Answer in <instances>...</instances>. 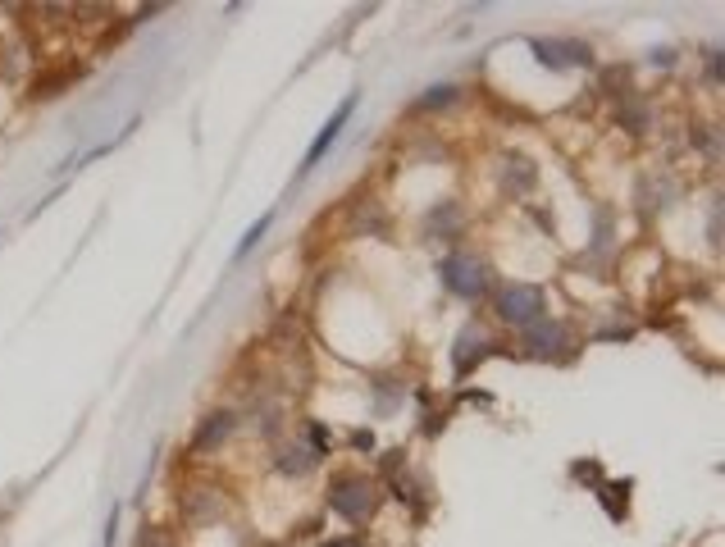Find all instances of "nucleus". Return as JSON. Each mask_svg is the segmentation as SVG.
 <instances>
[{"label": "nucleus", "mask_w": 725, "mask_h": 547, "mask_svg": "<svg viewBox=\"0 0 725 547\" xmlns=\"http://www.w3.org/2000/svg\"><path fill=\"white\" fill-rule=\"evenodd\" d=\"M270 224H274V215H260V219H256V224H251V228H247V238H242V247H238V260H242V256H247V251H251V247H256V242H260V238H265V228H270Z\"/></svg>", "instance_id": "15"}, {"label": "nucleus", "mask_w": 725, "mask_h": 547, "mask_svg": "<svg viewBox=\"0 0 725 547\" xmlns=\"http://www.w3.org/2000/svg\"><path fill=\"white\" fill-rule=\"evenodd\" d=\"M324 547H365V543H361V538H329Z\"/></svg>", "instance_id": "19"}, {"label": "nucleus", "mask_w": 725, "mask_h": 547, "mask_svg": "<svg viewBox=\"0 0 725 547\" xmlns=\"http://www.w3.org/2000/svg\"><path fill=\"white\" fill-rule=\"evenodd\" d=\"M274 465H279V475L301 479V475H311L315 465H320V452H311V447H301V443H283L279 456H274Z\"/></svg>", "instance_id": "12"}, {"label": "nucleus", "mask_w": 725, "mask_h": 547, "mask_svg": "<svg viewBox=\"0 0 725 547\" xmlns=\"http://www.w3.org/2000/svg\"><path fill=\"white\" fill-rule=\"evenodd\" d=\"M570 347H575V333L561 320H539L525 329V351L534 361H561V356H570Z\"/></svg>", "instance_id": "4"}, {"label": "nucleus", "mask_w": 725, "mask_h": 547, "mask_svg": "<svg viewBox=\"0 0 725 547\" xmlns=\"http://www.w3.org/2000/svg\"><path fill=\"white\" fill-rule=\"evenodd\" d=\"M461 224H466V210L456 206V201H438V206L425 215V238L452 242V238H461Z\"/></svg>", "instance_id": "8"}, {"label": "nucleus", "mask_w": 725, "mask_h": 547, "mask_svg": "<svg viewBox=\"0 0 725 547\" xmlns=\"http://www.w3.org/2000/svg\"><path fill=\"white\" fill-rule=\"evenodd\" d=\"M233 429H238V415H233V411H210L206 420H201L197 438H192V452H197V456L219 452V447L233 438Z\"/></svg>", "instance_id": "6"}, {"label": "nucleus", "mask_w": 725, "mask_h": 547, "mask_svg": "<svg viewBox=\"0 0 725 547\" xmlns=\"http://www.w3.org/2000/svg\"><path fill=\"white\" fill-rule=\"evenodd\" d=\"M374 397H379V411H397V406L406 402V383H397V388H388V379H379L374 383Z\"/></svg>", "instance_id": "14"}, {"label": "nucleus", "mask_w": 725, "mask_h": 547, "mask_svg": "<svg viewBox=\"0 0 725 547\" xmlns=\"http://www.w3.org/2000/svg\"><path fill=\"white\" fill-rule=\"evenodd\" d=\"M616 124H621L625 133H648V128L657 124V114H653V105L643 101L639 92H625L621 105H616Z\"/></svg>", "instance_id": "11"}, {"label": "nucleus", "mask_w": 725, "mask_h": 547, "mask_svg": "<svg viewBox=\"0 0 725 547\" xmlns=\"http://www.w3.org/2000/svg\"><path fill=\"white\" fill-rule=\"evenodd\" d=\"M529 51L539 55V64H548V69H589L593 64V46L575 42V37H548V42L534 37Z\"/></svg>", "instance_id": "5"}, {"label": "nucleus", "mask_w": 725, "mask_h": 547, "mask_svg": "<svg viewBox=\"0 0 725 547\" xmlns=\"http://www.w3.org/2000/svg\"><path fill=\"white\" fill-rule=\"evenodd\" d=\"M352 110H356V96H347V101H342L338 110H333V119H329V124L320 128V137H315V142H311V151H306V160H301V174H311V169L320 165L324 155H329V146L342 137V124L352 119Z\"/></svg>", "instance_id": "7"}, {"label": "nucleus", "mask_w": 725, "mask_h": 547, "mask_svg": "<svg viewBox=\"0 0 725 547\" xmlns=\"http://www.w3.org/2000/svg\"><path fill=\"white\" fill-rule=\"evenodd\" d=\"M666 197H675V183H671L666 174H662V178H643V183H639V201H643V210H653V206H657V210H666V206H671Z\"/></svg>", "instance_id": "13"}, {"label": "nucleus", "mask_w": 725, "mask_h": 547, "mask_svg": "<svg viewBox=\"0 0 725 547\" xmlns=\"http://www.w3.org/2000/svg\"><path fill=\"white\" fill-rule=\"evenodd\" d=\"M329 511L342 516L347 525H365V520L379 511V484L370 475H338L329 484Z\"/></svg>", "instance_id": "2"}, {"label": "nucleus", "mask_w": 725, "mask_h": 547, "mask_svg": "<svg viewBox=\"0 0 725 547\" xmlns=\"http://www.w3.org/2000/svg\"><path fill=\"white\" fill-rule=\"evenodd\" d=\"M438 283H443L452 297L461 301H484L488 288H493V265H488L484 256H475V251H452V256L438 260Z\"/></svg>", "instance_id": "1"}, {"label": "nucleus", "mask_w": 725, "mask_h": 547, "mask_svg": "<svg viewBox=\"0 0 725 547\" xmlns=\"http://www.w3.org/2000/svg\"><path fill=\"white\" fill-rule=\"evenodd\" d=\"M488 333L479 329V324H466L461 329V338H456V351H452V361H456V374H470V365H479L488 356Z\"/></svg>", "instance_id": "9"}, {"label": "nucleus", "mask_w": 725, "mask_h": 547, "mask_svg": "<svg viewBox=\"0 0 725 547\" xmlns=\"http://www.w3.org/2000/svg\"><path fill=\"white\" fill-rule=\"evenodd\" d=\"M648 64H662V69H671V64H675V51H653V55H648Z\"/></svg>", "instance_id": "18"}, {"label": "nucleus", "mask_w": 725, "mask_h": 547, "mask_svg": "<svg viewBox=\"0 0 725 547\" xmlns=\"http://www.w3.org/2000/svg\"><path fill=\"white\" fill-rule=\"evenodd\" d=\"M716 73H721V51L712 46V51H707V83L712 87H716Z\"/></svg>", "instance_id": "17"}, {"label": "nucleus", "mask_w": 725, "mask_h": 547, "mask_svg": "<svg viewBox=\"0 0 725 547\" xmlns=\"http://www.w3.org/2000/svg\"><path fill=\"white\" fill-rule=\"evenodd\" d=\"M456 101V87L452 83H438V87H429V96L420 101V110H434V105H452Z\"/></svg>", "instance_id": "16"}, {"label": "nucleus", "mask_w": 725, "mask_h": 547, "mask_svg": "<svg viewBox=\"0 0 725 547\" xmlns=\"http://www.w3.org/2000/svg\"><path fill=\"white\" fill-rule=\"evenodd\" d=\"M493 310H498L502 324H511V329L525 333L529 324L548 320V292H543L539 283H502Z\"/></svg>", "instance_id": "3"}, {"label": "nucleus", "mask_w": 725, "mask_h": 547, "mask_svg": "<svg viewBox=\"0 0 725 547\" xmlns=\"http://www.w3.org/2000/svg\"><path fill=\"white\" fill-rule=\"evenodd\" d=\"M502 187H507L511 197H529L534 192V183H539V169L529 165L525 155H502Z\"/></svg>", "instance_id": "10"}]
</instances>
